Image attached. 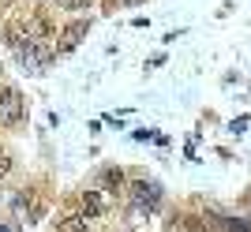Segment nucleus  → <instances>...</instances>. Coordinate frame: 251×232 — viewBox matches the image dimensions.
<instances>
[{"instance_id":"9b49d317","label":"nucleus","mask_w":251,"mask_h":232,"mask_svg":"<svg viewBox=\"0 0 251 232\" xmlns=\"http://www.w3.org/2000/svg\"><path fill=\"white\" fill-rule=\"evenodd\" d=\"M127 4H139V0H127Z\"/></svg>"},{"instance_id":"7ed1b4c3","label":"nucleus","mask_w":251,"mask_h":232,"mask_svg":"<svg viewBox=\"0 0 251 232\" xmlns=\"http://www.w3.org/2000/svg\"><path fill=\"white\" fill-rule=\"evenodd\" d=\"M83 34H86V23H72V26L60 34V45H56V49H60V53H72L75 45H79V38H83Z\"/></svg>"},{"instance_id":"1a4fd4ad","label":"nucleus","mask_w":251,"mask_h":232,"mask_svg":"<svg viewBox=\"0 0 251 232\" xmlns=\"http://www.w3.org/2000/svg\"><path fill=\"white\" fill-rule=\"evenodd\" d=\"M64 8H86V4H94V0H60Z\"/></svg>"},{"instance_id":"f03ea898","label":"nucleus","mask_w":251,"mask_h":232,"mask_svg":"<svg viewBox=\"0 0 251 232\" xmlns=\"http://www.w3.org/2000/svg\"><path fill=\"white\" fill-rule=\"evenodd\" d=\"M131 202H135L139 210H154L157 202H161V191H157V184H147V180L131 184Z\"/></svg>"},{"instance_id":"39448f33","label":"nucleus","mask_w":251,"mask_h":232,"mask_svg":"<svg viewBox=\"0 0 251 232\" xmlns=\"http://www.w3.org/2000/svg\"><path fill=\"white\" fill-rule=\"evenodd\" d=\"M83 213H86V221L101 213V195H98V191H86L83 195Z\"/></svg>"},{"instance_id":"20e7f679","label":"nucleus","mask_w":251,"mask_h":232,"mask_svg":"<svg viewBox=\"0 0 251 232\" xmlns=\"http://www.w3.org/2000/svg\"><path fill=\"white\" fill-rule=\"evenodd\" d=\"M56 232H86V213H68L64 221H56Z\"/></svg>"},{"instance_id":"f257e3e1","label":"nucleus","mask_w":251,"mask_h":232,"mask_svg":"<svg viewBox=\"0 0 251 232\" xmlns=\"http://www.w3.org/2000/svg\"><path fill=\"white\" fill-rule=\"evenodd\" d=\"M26 113V101L15 86H0V124H19Z\"/></svg>"},{"instance_id":"0eeeda50","label":"nucleus","mask_w":251,"mask_h":232,"mask_svg":"<svg viewBox=\"0 0 251 232\" xmlns=\"http://www.w3.org/2000/svg\"><path fill=\"white\" fill-rule=\"evenodd\" d=\"M120 180H124L120 169H109V172H105V187H120Z\"/></svg>"},{"instance_id":"6e6552de","label":"nucleus","mask_w":251,"mask_h":232,"mask_svg":"<svg viewBox=\"0 0 251 232\" xmlns=\"http://www.w3.org/2000/svg\"><path fill=\"white\" fill-rule=\"evenodd\" d=\"M8 169H11V158L0 150V184H4V176H8Z\"/></svg>"},{"instance_id":"423d86ee","label":"nucleus","mask_w":251,"mask_h":232,"mask_svg":"<svg viewBox=\"0 0 251 232\" xmlns=\"http://www.w3.org/2000/svg\"><path fill=\"white\" fill-rule=\"evenodd\" d=\"M221 229H225V232H251V225L236 221V217H221Z\"/></svg>"},{"instance_id":"9d476101","label":"nucleus","mask_w":251,"mask_h":232,"mask_svg":"<svg viewBox=\"0 0 251 232\" xmlns=\"http://www.w3.org/2000/svg\"><path fill=\"white\" fill-rule=\"evenodd\" d=\"M8 4H11V0H0V8H8Z\"/></svg>"}]
</instances>
